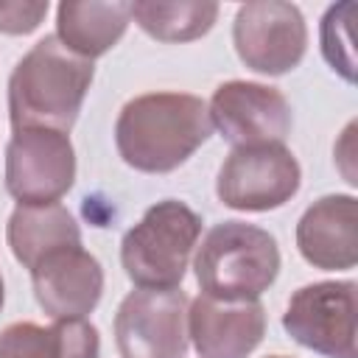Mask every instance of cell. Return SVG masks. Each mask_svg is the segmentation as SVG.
<instances>
[{
    "label": "cell",
    "instance_id": "cell-1",
    "mask_svg": "<svg viewBox=\"0 0 358 358\" xmlns=\"http://www.w3.org/2000/svg\"><path fill=\"white\" fill-rule=\"evenodd\" d=\"M213 134L207 103L190 92H145L120 109L115 145L123 162L143 173H171Z\"/></svg>",
    "mask_w": 358,
    "mask_h": 358
},
{
    "label": "cell",
    "instance_id": "cell-2",
    "mask_svg": "<svg viewBox=\"0 0 358 358\" xmlns=\"http://www.w3.org/2000/svg\"><path fill=\"white\" fill-rule=\"evenodd\" d=\"M92 76V62L67 50L56 34L39 39L14 64L8 78L11 129H53L67 134L78 120Z\"/></svg>",
    "mask_w": 358,
    "mask_h": 358
},
{
    "label": "cell",
    "instance_id": "cell-3",
    "mask_svg": "<svg viewBox=\"0 0 358 358\" xmlns=\"http://www.w3.org/2000/svg\"><path fill=\"white\" fill-rule=\"evenodd\" d=\"M204 296L257 299L280 274V249L271 232L246 221L215 224L193 260Z\"/></svg>",
    "mask_w": 358,
    "mask_h": 358
},
{
    "label": "cell",
    "instance_id": "cell-4",
    "mask_svg": "<svg viewBox=\"0 0 358 358\" xmlns=\"http://www.w3.org/2000/svg\"><path fill=\"white\" fill-rule=\"evenodd\" d=\"M201 238V215L179 199L151 204L123 235L120 263L137 288H179Z\"/></svg>",
    "mask_w": 358,
    "mask_h": 358
},
{
    "label": "cell",
    "instance_id": "cell-5",
    "mask_svg": "<svg viewBox=\"0 0 358 358\" xmlns=\"http://www.w3.org/2000/svg\"><path fill=\"white\" fill-rule=\"evenodd\" d=\"M299 185L302 168L282 143L249 145L232 148L224 159L215 179V196L229 210L268 213L291 201Z\"/></svg>",
    "mask_w": 358,
    "mask_h": 358
},
{
    "label": "cell",
    "instance_id": "cell-6",
    "mask_svg": "<svg viewBox=\"0 0 358 358\" xmlns=\"http://www.w3.org/2000/svg\"><path fill=\"white\" fill-rule=\"evenodd\" d=\"M187 294L182 288H137L115 313L120 358H185Z\"/></svg>",
    "mask_w": 358,
    "mask_h": 358
},
{
    "label": "cell",
    "instance_id": "cell-7",
    "mask_svg": "<svg viewBox=\"0 0 358 358\" xmlns=\"http://www.w3.org/2000/svg\"><path fill=\"white\" fill-rule=\"evenodd\" d=\"M355 288L352 280L302 285L285 305V333L324 358H355Z\"/></svg>",
    "mask_w": 358,
    "mask_h": 358
},
{
    "label": "cell",
    "instance_id": "cell-8",
    "mask_svg": "<svg viewBox=\"0 0 358 358\" xmlns=\"http://www.w3.org/2000/svg\"><path fill=\"white\" fill-rule=\"evenodd\" d=\"M238 59L260 76H285L305 59L308 25L294 3H243L232 22Z\"/></svg>",
    "mask_w": 358,
    "mask_h": 358
},
{
    "label": "cell",
    "instance_id": "cell-9",
    "mask_svg": "<svg viewBox=\"0 0 358 358\" xmlns=\"http://www.w3.org/2000/svg\"><path fill=\"white\" fill-rule=\"evenodd\" d=\"M76 182V151L64 131L20 129L6 145V190L20 204H56Z\"/></svg>",
    "mask_w": 358,
    "mask_h": 358
},
{
    "label": "cell",
    "instance_id": "cell-10",
    "mask_svg": "<svg viewBox=\"0 0 358 358\" xmlns=\"http://www.w3.org/2000/svg\"><path fill=\"white\" fill-rule=\"evenodd\" d=\"M213 126L235 148L282 143L291 131V103L268 84L224 81L207 103Z\"/></svg>",
    "mask_w": 358,
    "mask_h": 358
},
{
    "label": "cell",
    "instance_id": "cell-11",
    "mask_svg": "<svg viewBox=\"0 0 358 358\" xmlns=\"http://www.w3.org/2000/svg\"><path fill=\"white\" fill-rule=\"evenodd\" d=\"M266 336L260 299H215L199 294L187 305V338L199 358H246Z\"/></svg>",
    "mask_w": 358,
    "mask_h": 358
},
{
    "label": "cell",
    "instance_id": "cell-12",
    "mask_svg": "<svg viewBox=\"0 0 358 358\" xmlns=\"http://www.w3.org/2000/svg\"><path fill=\"white\" fill-rule=\"evenodd\" d=\"M34 296L50 319H84L103 294V268L84 246L50 252L31 268Z\"/></svg>",
    "mask_w": 358,
    "mask_h": 358
},
{
    "label": "cell",
    "instance_id": "cell-13",
    "mask_svg": "<svg viewBox=\"0 0 358 358\" xmlns=\"http://www.w3.org/2000/svg\"><path fill=\"white\" fill-rule=\"evenodd\" d=\"M299 255L322 271H344L358 263V201L333 193L313 201L296 224Z\"/></svg>",
    "mask_w": 358,
    "mask_h": 358
},
{
    "label": "cell",
    "instance_id": "cell-14",
    "mask_svg": "<svg viewBox=\"0 0 358 358\" xmlns=\"http://www.w3.org/2000/svg\"><path fill=\"white\" fill-rule=\"evenodd\" d=\"M131 22V3L101 0H64L56 8L59 42L81 59H98L109 53Z\"/></svg>",
    "mask_w": 358,
    "mask_h": 358
},
{
    "label": "cell",
    "instance_id": "cell-15",
    "mask_svg": "<svg viewBox=\"0 0 358 358\" xmlns=\"http://www.w3.org/2000/svg\"><path fill=\"white\" fill-rule=\"evenodd\" d=\"M0 358H101V336L87 319L14 322L0 330Z\"/></svg>",
    "mask_w": 358,
    "mask_h": 358
},
{
    "label": "cell",
    "instance_id": "cell-16",
    "mask_svg": "<svg viewBox=\"0 0 358 358\" xmlns=\"http://www.w3.org/2000/svg\"><path fill=\"white\" fill-rule=\"evenodd\" d=\"M6 241L17 263H22L31 271L50 252L81 246V229H78L76 215L59 201L56 204H17L6 227Z\"/></svg>",
    "mask_w": 358,
    "mask_h": 358
},
{
    "label": "cell",
    "instance_id": "cell-17",
    "mask_svg": "<svg viewBox=\"0 0 358 358\" xmlns=\"http://www.w3.org/2000/svg\"><path fill=\"white\" fill-rule=\"evenodd\" d=\"M131 20L157 42H193L215 25L218 3L137 0V3H131Z\"/></svg>",
    "mask_w": 358,
    "mask_h": 358
},
{
    "label": "cell",
    "instance_id": "cell-18",
    "mask_svg": "<svg viewBox=\"0 0 358 358\" xmlns=\"http://www.w3.org/2000/svg\"><path fill=\"white\" fill-rule=\"evenodd\" d=\"M352 14H355V3H338L324 11L322 25H319L322 56L350 84L355 81V50H352V36H350Z\"/></svg>",
    "mask_w": 358,
    "mask_h": 358
},
{
    "label": "cell",
    "instance_id": "cell-19",
    "mask_svg": "<svg viewBox=\"0 0 358 358\" xmlns=\"http://www.w3.org/2000/svg\"><path fill=\"white\" fill-rule=\"evenodd\" d=\"M48 8V0H0V34L25 36L36 31Z\"/></svg>",
    "mask_w": 358,
    "mask_h": 358
},
{
    "label": "cell",
    "instance_id": "cell-20",
    "mask_svg": "<svg viewBox=\"0 0 358 358\" xmlns=\"http://www.w3.org/2000/svg\"><path fill=\"white\" fill-rule=\"evenodd\" d=\"M3 302H6V288H3V277H0V308H3Z\"/></svg>",
    "mask_w": 358,
    "mask_h": 358
},
{
    "label": "cell",
    "instance_id": "cell-21",
    "mask_svg": "<svg viewBox=\"0 0 358 358\" xmlns=\"http://www.w3.org/2000/svg\"><path fill=\"white\" fill-rule=\"evenodd\" d=\"M266 358H288V355H266Z\"/></svg>",
    "mask_w": 358,
    "mask_h": 358
}]
</instances>
